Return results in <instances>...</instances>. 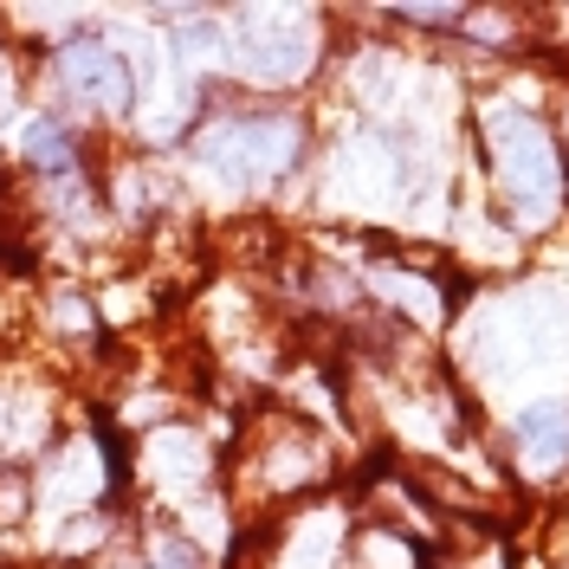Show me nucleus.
I'll return each mask as SVG.
<instances>
[{"label":"nucleus","mask_w":569,"mask_h":569,"mask_svg":"<svg viewBox=\"0 0 569 569\" xmlns=\"http://www.w3.org/2000/svg\"><path fill=\"white\" fill-rule=\"evenodd\" d=\"M66 78L91 98V104H123V98H130V78H123V66L110 59L104 46H71L66 52Z\"/></svg>","instance_id":"1"}]
</instances>
